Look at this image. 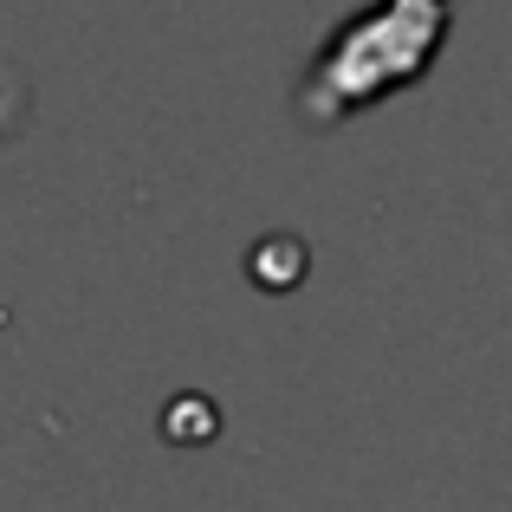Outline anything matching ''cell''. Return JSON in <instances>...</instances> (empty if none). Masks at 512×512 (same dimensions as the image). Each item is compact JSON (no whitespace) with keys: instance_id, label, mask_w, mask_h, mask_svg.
Segmentation results:
<instances>
[{"instance_id":"obj_1","label":"cell","mask_w":512,"mask_h":512,"mask_svg":"<svg viewBox=\"0 0 512 512\" xmlns=\"http://www.w3.org/2000/svg\"><path fill=\"white\" fill-rule=\"evenodd\" d=\"M448 39V0H376L331 33L299 85V111L312 124H344L363 104L396 98L402 85L428 78Z\"/></svg>"}]
</instances>
